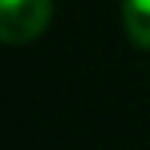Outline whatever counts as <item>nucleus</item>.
Instances as JSON below:
<instances>
[{
	"mask_svg": "<svg viewBox=\"0 0 150 150\" xmlns=\"http://www.w3.org/2000/svg\"><path fill=\"white\" fill-rule=\"evenodd\" d=\"M122 28L138 49H150V0H122Z\"/></svg>",
	"mask_w": 150,
	"mask_h": 150,
	"instance_id": "obj_2",
	"label": "nucleus"
},
{
	"mask_svg": "<svg viewBox=\"0 0 150 150\" xmlns=\"http://www.w3.org/2000/svg\"><path fill=\"white\" fill-rule=\"evenodd\" d=\"M52 22V0H0V40L22 46L37 40Z\"/></svg>",
	"mask_w": 150,
	"mask_h": 150,
	"instance_id": "obj_1",
	"label": "nucleus"
}]
</instances>
